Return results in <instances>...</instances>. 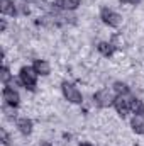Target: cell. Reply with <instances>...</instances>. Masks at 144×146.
<instances>
[{
    "label": "cell",
    "instance_id": "cell-1",
    "mask_svg": "<svg viewBox=\"0 0 144 146\" xmlns=\"http://www.w3.org/2000/svg\"><path fill=\"white\" fill-rule=\"evenodd\" d=\"M37 75L36 70L32 68V66H22L20 68V72H19V80H20V83L27 88V90H34L37 85Z\"/></svg>",
    "mask_w": 144,
    "mask_h": 146
},
{
    "label": "cell",
    "instance_id": "cell-10",
    "mask_svg": "<svg viewBox=\"0 0 144 146\" xmlns=\"http://www.w3.org/2000/svg\"><path fill=\"white\" fill-rule=\"evenodd\" d=\"M97 49H98V53H100L102 56L110 58V56L115 53V44H114V42H107V41H102V42H98Z\"/></svg>",
    "mask_w": 144,
    "mask_h": 146
},
{
    "label": "cell",
    "instance_id": "cell-4",
    "mask_svg": "<svg viewBox=\"0 0 144 146\" xmlns=\"http://www.w3.org/2000/svg\"><path fill=\"white\" fill-rule=\"evenodd\" d=\"M114 100H115L114 92L108 90V88H100V90L95 92V95H93V102H95L98 107H102V109L114 106Z\"/></svg>",
    "mask_w": 144,
    "mask_h": 146
},
{
    "label": "cell",
    "instance_id": "cell-16",
    "mask_svg": "<svg viewBox=\"0 0 144 146\" xmlns=\"http://www.w3.org/2000/svg\"><path fill=\"white\" fill-rule=\"evenodd\" d=\"M3 112H5V115L7 117H15V107H12V106H3Z\"/></svg>",
    "mask_w": 144,
    "mask_h": 146
},
{
    "label": "cell",
    "instance_id": "cell-13",
    "mask_svg": "<svg viewBox=\"0 0 144 146\" xmlns=\"http://www.w3.org/2000/svg\"><path fill=\"white\" fill-rule=\"evenodd\" d=\"M58 5L65 10H76L81 5V0H58Z\"/></svg>",
    "mask_w": 144,
    "mask_h": 146
},
{
    "label": "cell",
    "instance_id": "cell-18",
    "mask_svg": "<svg viewBox=\"0 0 144 146\" xmlns=\"http://www.w3.org/2000/svg\"><path fill=\"white\" fill-rule=\"evenodd\" d=\"M5 29H7V22H5V19H2L0 21V33H5Z\"/></svg>",
    "mask_w": 144,
    "mask_h": 146
},
{
    "label": "cell",
    "instance_id": "cell-7",
    "mask_svg": "<svg viewBox=\"0 0 144 146\" xmlns=\"http://www.w3.org/2000/svg\"><path fill=\"white\" fill-rule=\"evenodd\" d=\"M32 127H34V124H32V121H31L29 117H19V119H17V129H19L24 136H29V134L32 133Z\"/></svg>",
    "mask_w": 144,
    "mask_h": 146
},
{
    "label": "cell",
    "instance_id": "cell-6",
    "mask_svg": "<svg viewBox=\"0 0 144 146\" xmlns=\"http://www.w3.org/2000/svg\"><path fill=\"white\" fill-rule=\"evenodd\" d=\"M2 99H3V102H5L7 106H12V107H17V106L20 104V95H19V92H17L14 87H9V85L3 87V90H2Z\"/></svg>",
    "mask_w": 144,
    "mask_h": 146
},
{
    "label": "cell",
    "instance_id": "cell-5",
    "mask_svg": "<svg viewBox=\"0 0 144 146\" xmlns=\"http://www.w3.org/2000/svg\"><path fill=\"white\" fill-rule=\"evenodd\" d=\"M131 100H132V97H129V95H117V97H115L114 107H115V110H117L119 115L126 117V115L131 112Z\"/></svg>",
    "mask_w": 144,
    "mask_h": 146
},
{
    "label": "cell",
    "instance_id": "cell-11",
    "mask_svg": "<svg viewBox=\"0 0 144 146\" xmlns=\"http://www.w3.org/2000/svg\"><path fill=\"white\" fill-rule=\"evenodd\" d=\"M131 127L136 134H144V115H134L131 119Z\"/></svg>",
    "mask_w": 144,
    "mask_h": 146
},
{
    "label": "cell",
    "instance_id": "cell-12",
    "mask_svg": "<svg viewBox=\"0 0 144 146\" xmlns=\"http://www.w3.org/2000/svg\"><path fill=\"white\" fill-rule=\"evenodd\" d=\"M131 112H134V115H144V102L141 99L131 100Z\"/></svg>",
    "mask_w": 144,
    "mask_h": 146
},
{
    "label": "cell",
    "instance_id": "cell-3",
    "mask_svg": "<svg viewBox=\"0 0 144 146\" xmlns=\"http://www.w3.org/2000/svg\"><path fill=\"white\" fill-rule=\"evenodd\" d=\"M100 19H102V22L105 26H108V27H120L122 26V15L117 14L115 10L108 9V7H104L100 10Z\"/></svg>",
    "mask_w": 144,
    "mask_h": 146
},
{
    "label": "cell",
    "instance_id": "cell-8",
    "mask_svg": "<svg viewBox=\"0 0 144 146\" xmlns=\"http://www.w3.org/2000/svg\"><path fill=\"white\" fill-rule=\"evenodd\" d=\"M0 12L3 15H17V7L15 0H0Z\"/></svg>",
    "mask_w": 144,
    "mask_h": 146
},
{
    "label": "cell",
    "instance_id": "cell-17",
    "mask_svg": "<svg viewBox=\"0 0 144 146\" xmlns=\"http://www.w3.org/2000/svg\"><path fill=\"white\" fill-rule=\"evenodd\" d=\"M2 143H3L5 146L10 145V138H9V134H7V133H5L3 129H2Z\"/></svg>",
    "mask_w": 144,
    "mask_h": 146
},
{
    "label": "cell",
    "instance_id": "cell-21",
    "mask_svg": "<svg viewBox=\"0 0 144 146\" xmlns=\"http://www.w3.org/2000/svg\"><path fill=\"white\" fill-rule=\"evenodd\" d=\"M41 146H53V145H51V143H42Z\"/></svg>",
    "mask_w": 144,
    "mask_h": 146
},
{
    "label": "cell",
    "instance_id": "cell-9",
    "mask_svg": "<svg viewBox=\"0 0 144 146\" xmlns=\"http://www.w3.org/2000/svg\"><path fill=\"white\" fill-rule=\"evenodd\" d=\"M32 68H34L36 73L41 75V76H48V75L51 73V65H49L46 60H34Z\"/></svg>",
    "mask_w": 144,
    "mask_h": 146
},
{
    "label": "cell",
    "instance_id": "cell-19",
    "mask_svg": "<svg viewBox=\"0 0 144 146\" xmlns=\"http://www.w3.org/2000/svg\"><path fill=\"white\" fill-rule=\"evenodd\" d=\"M124 3H129V5H137V3H141V0H122Z\"/></svg>",
    "mask_w": 144,
    "mask_h": 146
},
{
    "label": "cell",
    "instance_id": "cell-20",
    "mask_svg": "<svg viewBox=\"0 0 144 146\" xmlns=\"http://www.w3.org/2000/svg\"><path fill=\"white\" fill-rule=\"evenodd\" d=\"M80 146H93L92 143H88V141H83V143H80Z\"/></svg>",
    "mask_w": 144,
    "mask_h": 146
},
{
    "label": "cell",
    "instance_id": "cell-2",
    "mask_svg": "<svg viewBox=\"0 0 144 146\" xmlns=\"http://www.w3.org/2000/svg\"><path fill=\"white\" fill-rule=\"evenodd\" d=\"M61 92H63L65 99L68 102H71V104H81L83 102L81 92L78 90V87L75 83H71V82H63L61 83Z\"/></svg>",
    "mask_w": 144,
    "mask_h": 146
},
{
    "label": "cell",
    "instance_id": "cell-14",
    "mask_svg": "<svg viewBox=\"0 0 144 146\" xmlns=\"http://www.w3.org/2000/svg\"><path fill=\"white\" fill-rule=\"evenodd\" d=\"M112 90H114L117 95H129V87H127V83H124V82H114Z\"/></svg>",
    "mask_w": 144,
    "mask_h": 146
},
{
    "label": "cell",
    "instance_id": "cell-15",
    "mask_svg": "<svg viewBox=\"0 0 144 146\" xmlns=\"http://www.w3.org/2000/svg\"><path fill=\"white\" fill-rule=\"evenodd\" d=\"M14 76H12V73H10V70H9V66L7 65H3V68H2V73H0V80H2V83L3 85H7L10 80H12Z\"/></svg>",
    "mask_w": 144,
    "mask_h": 146
}]
</instances>
